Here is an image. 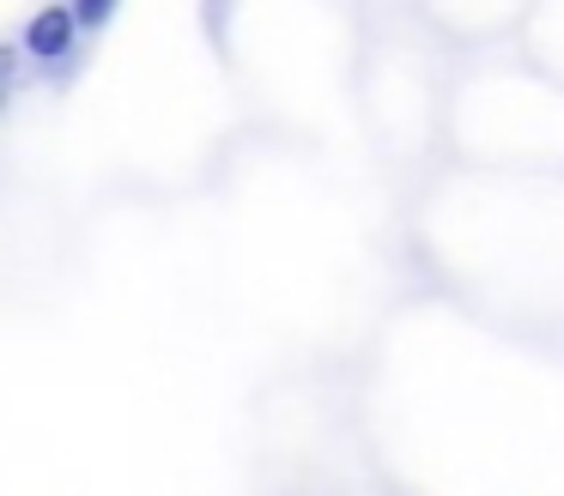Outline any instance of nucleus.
Instances as JSON below:
<instances>
[{
    "label": "nucleus",
    "instance_id": "obj_1",
    "mask_svg": "<svg viewBox=\"0 0 564 496\" xmlns=\"http://www.w3.org/2000/svg\"><path fill=\"white\" fill-rule=\"evenodd\" d=\"M79 31H86V24H79L74 7H43L37 19L25 24V55L31 60H62L67 48H74Z\"/></svg>",
    "mask_w": 564,
    "mask_h": 496
},
{
    "label": "nucleus",
    "instance_id": "obj_2",
    "mask_svg": "<svg viewBox=\"0 0 564 496\" xmlns=\"http://www.w3.org/2000/svg\"><path fill=\"white\" fill-rule=\"evenodd\" d=\"M74 12H79V24H86V31H104V24L116 19V0H74Z\"/></svg>",
    "mask_w": 564,
    "mask_h": 496
}]
</instances>
